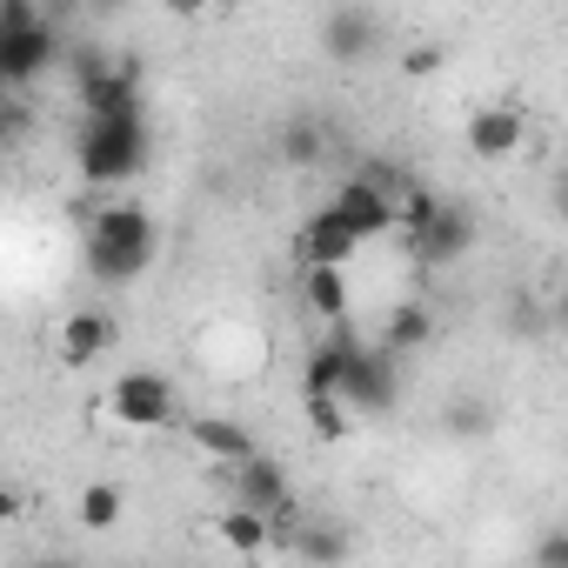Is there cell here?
I'll use <instances>...</instances> for the list:
<instances>
[{
    "label": "cell",
    "mask_w": 568,
    "mask_h": 568,
    "mask_svg": "<svg viewBox=\"0 0 568 568\" xmlns=\"http://www.w3.org/2000/svg\"><path fill=\"white\" fill-rule=\"evenodd\" d=\"M161 254V227L141 201H101L94 221H88V274L101 281V288H128V281H141Z\"/></svg>",
    "instance_id": "6da1fadb"
},
{
    "label": "cell",
    "mask_w": 568,
    "mask_h": 568,
    "mask_svg": "<svg viewBox=\"0 0 568 568\" xmlns=\"http://www.w3.org/2000/svg\"><path fill=\"white\" fill-rule=\"evenodd\" d=\"M74 48L54 14H41L34 0H0V88H34Z\"/></svg>",
    "instance_id": "7a4b0ae2"
},
{
    "label": "cell",
    "mask_w": 568,
    "mask_h": 568,
    "mask_svg": "<svg viewBox=\"0 0 568 568\" xmlns=\"http://www.w3.org/2000/svg\"><path fill=\"white\" fill-rule=\"evenodd\" d=\"M154 161V128L148 121H81L74 134V168L88 187H128Z\"/></svg>",
    "instance_id": "3957f363"
},
{
    "label": "cell",
    "mask_w": 568,
    "mask_h": 568,
    "mask_svg": "<svg viewBox=\"0 0 568 568\" xmlns=\"http://www.w3.org/2000/svg\"><path fill=\"white\" fill-rule=\"evenodd\" d=\"M108 422H114V428H134V435L174 428V382H168L161 368H128V375H114V388H108Z\"/></svg>",
    "instance_id": "277c9868"
},
{
    "label": "cell",
    "mask_w": 568,
    "mask_h": 568,
    "mask_svg": "<svg viewBox=\"0 0 568 568\" xmlns=\"http://www.w3.org/2000/svg\"><path fill=\"white\" fill-rule=\"evenodd\" d=\"M342 402H348V415H395L402 408V362L388 348H355Z\"/></svg>",
    "instance_id": "5b68a950"
},
{
    "label": "cell",
    "mask_w": 568,
    "mask_h": 568,
    "mask_svg": "<svg viewBox=\"0 0 568 568\" xmlns=\"http://www.w3.org/2000/svg\"><path fill=\"white\" fill-rule=\"evenodd\" d=\"M114 342H121V322H114L101 302L68 308V315H61V328H54V348H61V362H68V368H94V362H108V355H114Z\"/></svg>",
    "instance_id": "8992f818"
},
{
    "label": "cell",
    "mask_w": 568,
    "mask_h": 568,
    "mask_svg": "<svg viewBox=\"0 0 568 568\" xmlns=\"http://www.w3.org/2000/svg\"><path fill=\"white\" fill-rule=\"evenodd\" d=\"M462 141H468L475 161H508V154H521V141H528V114H521L515 101H488V108L468 114Z\"/></svg>",
    "instance_id": "52a82bcc"
},
{
    "label": "cell",
    "mask_w": 568,
    "mask_h": 568,
    "mask_svg": "<svg viewBox=\"0 0 568 568\" xmlns=\"http://www.w3.org/2000/svg\"><path fill=\"white\" fill-rule=\"evenodd\" d=\"M214 481H221L241 508H261V515H274V508L295 501V495H288V468H281L274 455H254V462H241V468H214Z\"/></svg>",
    "instance_id": "ba28073f"
},
{
    "label": "cell",
    "mask_w": 568,
    "mask_h": 568,
    "mask_svg": "<svg viewBox=\"0 0 568 568\" xmlns=\"http://www.w3.org/2000/svg\"><path fill=\"white\" fill-rule=\"evenodd\" d=\"M348 227H355V241H375V234H395L402 227V201L395 194H382V187H368L362 174H348L342 187H335V201H328Z\"/></svg>",
    "instance_id": "9c48e42d"
},
{
    "label": "cell",
    "mask_w": 568,
    "mask_h": 568,
    "mask_svg": "<svg viewBox=\"0 0 568 568\" xmlns=\"http://www.w3.org/2000/svg\"><path fill=\"white\" fill-rule=\"evenodd\" d=\"M375 48H382V14H368V8H328V14H322V54H328V61L355 68V61H368Z\"/></svg>",
    "instance_id": "30bf717a"
},
{
    "label": "cell",
    "mask_w": 568,
    "mask_h": 568,
    "mask_svg": "<svg viewBox=\"0 0 568 568\" xmlns=\"http://www.w3.org/2000/svg\"><path fill=\"white\" fill-rule=\"evenodd\" d=\"M475 241H481V221H475L468 207H455V201H448V214H442L422 241H408V247H415V267H428V274H435V267L468 261V254H475Z\"/></svg>",
    "instance_id": "8fae6325"
},
{
    "label": "cell",
    "mask_w": 568,
    "mask_h": 568,
    "mask_svg": "<svg viewBox=\"0 0 568 568\" xmlns=\"http://www.w3.org/2000/svg\"><path fill=\"white\" fill-rule=\"evenodd\" d=\"M187 442H194L214 468H241V462L261 455V442H254V428H247L241 415H194V422H187Z\"/></svg>",
    "instance_id": "7c38bea8"
},
{
    "label": "cell",
    "mask_w": 568,
    "mask_h": 568,
    "mask_svg": "<svg viewBox=\"0 0 568 568\" xmlns=\"http://www.w3.org/2000/svg\"><path fill=\"white\" fill-rule=\"evenodd\" d=\"M355 254H362V241L335 207H315L302 221V267H348Z\"/></svg>",
    "instance_id": "4fadbf2b"
},
{
    "label": "cell",
    "mask_w": 568,
    "mask_h": 568,
    "mask_svg": "<svg viewBox=\"0 0 568 568\" xmlns=\"http://www.w3.org/2000/svg\"><path fill=\"white\" fill-rule=\"evenodd\" d=\"M355 348H362V342H348V335L315 342V348L302 355V395H342V388H348V368H355Z\"/></svg>",
    "instance_id": "5bb4252c"
},
{
    "label": "cell",
    "mask_w": 568,
    "mask_h": 568,
    "mask_svg": "<svg viewBox=\"0 0 568 568\" xmlns=\"http://www.w3.org/2000/svg\"><path fill=\"white\" fill-rule=\"evenodd\" d=\"M435 342V308L422 302V295H402L388 315H382V348L402 362V355H415V348H428Z\"/></svg>",
    "instance_id": "9a60e30c"
},
{
    "label": "cell",
    "mask_w": 568,
    "mask_h": 568,
    "mask_svg": "<svg viewBox=\"0 0 568 568\" xmlns=\"http://www.w3.org/2000/svg\"><path fill=\"white\" fill-rule=\"evenodd\" d=\"M214 535H221L234 555H267V548H274V521H267L261 508H241V501H227V508L214 515Z\"/></svg>",
    "instance_id": "2e32d148"
},
{
    "label": "cell",
    "mask_w": 568,
    "mask_h": 568,
    "mask_svg": "<svg viewBox=\"0 0 568 568\" xmlns=\"http://www.w3.org/2000/svg\"><path fill=\"white\" fill-rule=\"evenodd\" d=\"M302 302L322 322H348V267H302Z\"/></svg>",
    "instance_id": "e0dca14e"
},
{
    "label": "cell",
    "mask_w": 568,
    "mask_h": 568,
    "mask_svg": "<svg viewBox=\"0 0 568 568\" xmlns=\"http://www.w3.org/2000/svg\"><path fill=\"white\" fill-rule=\"evenodd\" d=\"M274 154H281V168H322V154H328V128H322L315 114H295L288 128H281Z\"/></svg>",
    "instance_id": "ac0fdd59"
},
{
    "label": "cell",
    "mask_w": 568,
    "mask_h": 568,
    "mask_svg": "<svg viewBox=\"0 0 568 568\" xmlns=\"http://www.w3.org/2000/svg\"><path fill=\"white\" fill-rule=\"evenodd\" d=\"M121 488L114 481H81V495H74V521L88 528V535H114L121 528Z\"/></svg>",
    "instance_id": "d6986e66"
},
{
    "label": "cell",
    "mask_w": 568,
    "mask_h": 568,
    "mask_svg": "<svg viewBox=\"0 0 568 568\" xmlns=\"http://www.w3.org/2000/svg\"><path fill=\"white\" fill-rule=\"evenodd\" d=\"M348 528L342 521H302V535H295V555L308 561V568H342L348 561Z\"/></svg>",
    "instance_id": "ffe728a7"
},
{
    "label": "cell",
    "mask_w": 568,
    "mask_h": 568,
    "mask_svg": "<svg viewBox=\"0 0 568 568\" xmlns=\"http://www.w3.org/2000/svg\"><path fill=\"white\" fill-rule=\"evenodd\" d=\"M302 408H308V435L315 442H348L355 435V415H348L342 395H302Z\"/></svg>",
    "instance_id": "44dd1931"
},
{
    "label": "cell",
    "mask_w": 568,
    "mask_h": 568,
    "mask_svg": "<svg viewBox=\"0 0 568 568\" xmlns=\"http://www.w3.org/2000/svg\"><path fill=\"white\" fill-rule=\"evenodd\" d=\"M442 214H448V201H442L435 187H422V181H415V187L402 194V234H408V241H422Z\"/></svg>",
    "instance_id": "7402d4cb"
},
{
    "label": "cell",
    "mask_w": 568,
    "mask_h": 568,
    "mask_svg": "<svg viewBox=\"0 0 568 568\" xmlns=\"http://www.w3.org/2000/svg\"><path fill=\"white\" fill-rule=\"evenodd\" d=\"M448 435H462V442L488 435V408H481V402H455V408H448Z\"/></svg>",
    "instance_id": "603a6c76"
},
{
    "label": "cell",
    "mask_w": 568,
    "mask_h": 568,
    "mask_svg": "<svg viewBox=\"0 0 568 568\" xmlns=\"http://www.w3.org/2000/svg\"><path fill=\"white\" fill-rule=\"evenodd\" d=\"M535 568H568V521L535 535Z\"/></svg>",
    "instance_id": "cb8c5ba5"
},
{
    "label": "cell",
    "mask_w": 568,
    "mask_h": 568,
    "mask_svg": "<svg viewBox=\"0 0 568 568\" xmlns=\"http://www.w3.org/2000/svg\"><path fill=\"white\" fill-rule=\"evenodd\" d=\"M442 61H448V54H442L435 41H422V48H408V54H402V74H415V81H422V74H442Z\"/></svg>",
    "instance_id": "d4e9b609"
},
{
    "label": "cell",
    "mask_w": 568,
    "mask_h": 568,
    "mask_svg": "<svg viewBox=\"0 0 568 568\" xmlns=\"http://www.w3.org/2000/svg\"><path fill=\"white\" fill-rule=\"evenodd\" d=\"M548 201H555V214H561V221H568V161H561V168H555V194H548Z\"/></svg>",
    "instance_id": "484cf974"
},
{
    "label": "cell",
    "mask_w": 568,
    "mask_h": 568,
    "mask_svg": "<svg viewBox=\"0 0 568 568\" xmlns=\"http://www.w3.org/2000/svg\"><path fill=\"white\" fill-rule=\"evenodd\" d=\"M555 328H568V281H561V295H555Z\"/></svg>",
    "instance_id": "4316f807"
},
{
    "label": "cell",
    "mask_w": 568,
    "mask_h": 568,
    "mask_svg": "<svg viewBox=\"0 0 568 568\" xmlns=\"http://www.w3.org/2000/svg\"><path fill=\"white\" fill-rule=\"evenodd\" d=\"M34 568H81V561H68V555H41Z\"/></svg>",
    "instance_id": "83f0119b"
}]
</instances>
